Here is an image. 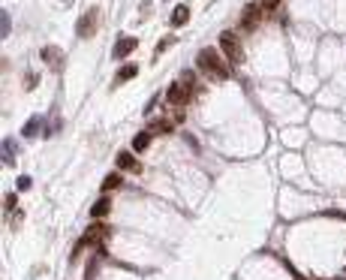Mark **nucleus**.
Here are the masks:
<instances>
[{"mask_svg": "<svg viewBox=\"0 0 346 280\" xmlns=\"http://www.w3.org/2000/svg\"><path fill=\"white\" fill-rule=\"evenodd\" d=\"M133 76H138V63H127V66H120V69H118V76H115V88L123 85V81H130Z\"/></svg>", "mask_w": 346, "mask_h": 280, "instance_id": "10", "label": "nucleus"}, {"mask_svg": "<svg viewBox=\"0 0 346 280\" xmlns=\"http://www.w3.org/2000/svg\"><path fill=\"white\" fill-rule=\"evenodd\" d=\"M115 163H118V169H123V172H135V175H138V172H142V166H138V160L133 157V154H130V151H120V154H118V160H115Z\"/></svg>", "mask_w": 346, "mask_h": 280, "instance_id": "6", "label": "nucleus"}, {"mask_svg": "<svg viewBox=\"0 0 346 280\" xmlns=\"http://www.w3.org/2000/svg\"><path fill=\"white\" fill-rule=\"evenodd\" d=\"M12 148H15V145H12V139H6V142H3V157H6V163H12Z\"/></svg>", "mask_w": 346, "mask_h": 280, "instance_id": "14", "label": "nucleus"}, {"mask_svg": "<svg viewBox=\"0 0 346 280\" xmlns=\"http://www.w3.org/2000/svg\"><path fill=\"white\" fill-rule=\"evenodd\" d=\"M265 3H268V6H277V3H280V0H265Z\"/></svg>", "mask_w": 346, "mask_h": 280, "instance_id": "18", "label": "nucleus"}, {"mask_svg": "<svg viewBox=\"0 0 346 280\" xmlns=\"http://www.w3.org/2000/svg\"><path fill=\"white\" fill-rule=\"evenodd\" d=\"M30 187V178H18V190H27Z\"/></svg>", "mask_w": 346, "mask_h": 280, "instance_id": "17", "label": "nucleus"}, {"mask_svg": "<svg viewBox=\"0 0 346 280\" xmlns=\"http://www.w3.org/2000/svg\"><path fill=\"white\" fill-rule=\"evenodd\" d=\"M259 18H262L259 3H247L244 12H241V27H244V31H253V27L259 24Z\"/></svg>", "mask_w": 346, "mask_h": 280, "instance_id": "4", "label": "nucleus"}, {"mask_svg": "<svg viewBox=\"0 0 346 280\" xmlns=\"http://www.w3.org/2000/svg\"><path fill=\"white\" fill-rule=\"evenodd\" d=\"M9 27H12V18H9V12H3V36H9Z\"/></svg>", "mask_w": 346, "mask_h": 280, "instance_id": "15", "label": "nucleus"}, {"mask_svg": "<svg viewBox=\"0 0 346 280\" xmlns=\"http://www.w3.org/2000/svg\"><path fill=\"white\" fill-rule=\"evenodd\" d=\"M43 124H45L43 118H39V115H33L30 121L24 124V130H21V133H24V139H36V136H39V130H43Z\"/></svg>", "mask_w": 346, "mask_h": 280, "instance_id": "9", "label": "nucleus"}, {"mask_svg": "<svg viewBox=\"0 0 346 280\" xmlns=\"http://www.w3.org/2000/svg\"><path fill=\"white\" fill-rule=\"evenodd\" d=\"M135 48H138V39H135V36H120L118 43H115V51H112V54H115L118 61H123V58H130Z\"/></svg>", "mask_w": 346, "mask_h": 280, "instance_id": "5", "label": "nucleus"}, {"mask_svg": "<svg viewBox=\"0 0 346 280\" xmlns=\"http://www.w3.org/2000/svg\"><path fill=\"white\" fill-rule=\"evenodd\" d=\"M120 181H123V178H120L118 172L105 175V178H103V193H112V190H118V187H120Z\"/></svg>", "mask_w": 346, "mask_h": 280, "instance_id": "12", "label": "nucleus"}, {"mask_svg": "<svg viewBox=\"0 0 346 280\" xmlns=\"http://www.w3.org/2000/svg\"><path fill=\"white\" fill-rule=\"evenodd\" d=\"M148 145H150V133H138V136L133 139V151H135V154L148 151Z\"/></svg>", "mask_w": 346, "mask_h": 280, "instance_id": "13", "label": "nucleus"}, {"mask_svg": "<svg viewBox=\"0 0 346 280\" xmlns=\"http://www.w3.org/2000/svg\"><path fill=\"white\" fill-rule=\"evenodd\" d=\"M165 100H169L172 106H184L187 103V91H184V81H175V85L165 91Z\"/></svg>", "mask_w": 346, "mask_h": 280, "instance_id": "7", "label": "nucleus"}, {"mask_svg": "<svg viewBox=\"0 0 346 280\" xmlns=\"http://www.w3.org/2000/svg\"><path fill=\"white\" fill-rule=\"evenodd\" d=\"M96 16H100V12H96V9H88L85 16L78 18V24H75V33H78L81 39H88V36H90V33L96 31Z\"/></svg>", "mask_w": 346, "mask_h": 280, "instance_id": "3", "label": "nucleus"}, {"mask_svg": "<svg viewBox=\"0 0 346 280\" xmlns=\"http://www.w3.org/2000/svg\"><path fill=\"white\" fill-rule=\"evenodd\" d=\"M220 48H223V54H226V61L229 63H241L244 61V51H241V43L235 39V33H223L220 36Z\"/></svg>", "mask_w": 346, "mask_h": 280, "instance_id": "2", "label": "nucleus"}, {"mask_svg": "<svg viewBox=\"0 0 346 280\" xmlns=\"http://www.w3.org/2000/svg\"><path fill=\"white\" fill-rule=\"evenodd\" d=\"M196 63L205 69V73H214V78H220V81L229 78V66L220 61V54H217L214 48H202L199 58H196Z\"/></svg>", "mask_w": 346, "mask_h": 280, "instance_id": "1", "label": "nucleus"}, {"mask_svg": "<svg viewBox=\"0 0 346 280\" xmlns=\"http://www.w3.org/2000/svg\"><path fill=\"white\" fill-rule=\"evenodd\" d=\"M187 18H190V9H187L184 3H178V6H175V12H172V24H175V27H181Z\"/></svg>", "mask_w": 346, "mask_h": 280, "instance_id": "11", "label": "nucleus"}, {"mask_svg": "<svg viewBox=\"0 0 346 280\" xmlns=\"http://www.w3.org/2000/svg\"><path fill=\"white\" fill-rule=\"evenodd\" d=\"M108 211H112V199H108V196H103V199L90 208V220H103Z\"/></svg>", "mask_w": 346, "mask_h": 280, "instance_id": "8", "label": "nucleus"}, {"mask_svg": "<svg viewBox=\"0 0 346 280\" xmlns=\"http://www.w3.org/2000/svg\"><path fill=\"white\" fill-rule=\"evenodd\" d=\"M169 46H172V39H163V43H160V46H157V58H160V54H163V51H165V48H169Z\"/></svg>", "mask_w": 346, "mask_h": 280, "instance_id": "16", "label": "nucleus"}]
</instances>
